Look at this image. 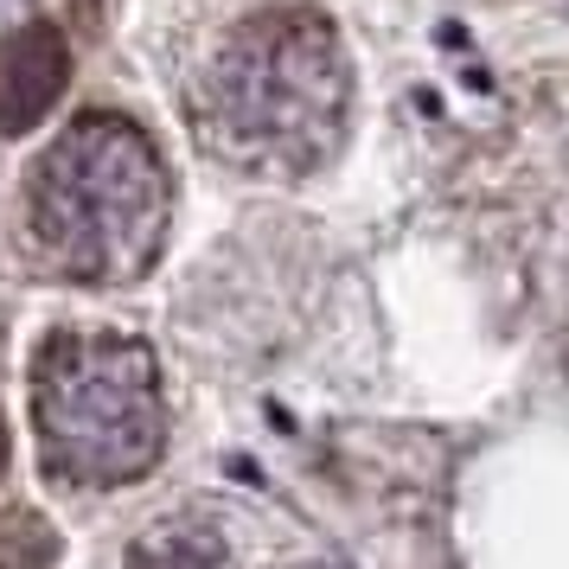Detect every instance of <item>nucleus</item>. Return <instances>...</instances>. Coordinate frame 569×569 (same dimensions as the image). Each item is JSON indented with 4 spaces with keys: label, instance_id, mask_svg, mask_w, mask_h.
I'll return each mask as SVG.
<instances>
[{
    "label": "nucleus",
    "instance_id": "nucleus-1",
    "mask_svg": "<svg viewBox=\"0 0 569 569\" xmlns=\"http://www.w3.org/2000/svg\"><path fill=\"white\" fill-rule=\"evenodd\" d=\"M206 134L250 173H313L339 154L352 64L320 7H269L218 46L206 71Z\"/></svg>",
    "mask_w": 569,
    "mask_h": 569
},
{
    "label": "nucleus",
    "instance_id": "nucleus-2",
    "mask_svg": "<svg viewBox=\"0 0 569 569\" xmlns=\"http://www.w3.org/2000/svg\"><path fill=\"white\" fill-rule=\"evenodd\" d=\"M167 206L173 186L160 148L109 109L78 116L27 173V211L46 262L90 288L148 276L167 237Z\"/></svg>",
    "mask_w": 569,
    "mask_h": 569
},
{
    "label": "nucleus",
    "instance_id": "nucleus-3",
    "mask_svg": "<svg viewBox=\"0 0 569 569\" xmlns=\"http://www.w3.org/2000/svg\"><path fill=\"white\" fill-rule=\"evenodd\" d=\"M32 422L46 473L71 487H129L167 448L160 371L141 339L52 333L32 365Z\"/></svg>",
    "mask_w": 569,
    "mask_h": 569
},
{
    "label": "nucleus",
    "instance_id": "nucleus-4",
    "mask_svg": "<svg viewBox=\"0 0 569 569\" xmlns=\"http://www.w3.org/2000/svg\"><path fill=\"white\" fill-rule=\"evenodd\" d=\"M71 83V46L64 32L32 20L0 46V134H32Z\"/></svg>",
    "mask_w": 569,
    "mask_h": 569
},
{
    "label": "nucleus",
    "instance_id": "nucleus-5",
    "mask_svg": "<svg viewBox=\"0 0 569 569\" xmlns=\"http://www.w3.org/2000/svg\"><path fill=\"white\" fill-rule=\"evenodd\" d=\"M224 550L206 525H160L129 550V569H218Z\"/></svg>",
    "mask_w": 569,
    "mask_h": 569
},
{
    "label": "nucleus",
    "instance_id": "nucleus-6",
    "mask_svg": "<svg viewBox=\"0 0 569 569\" xmlns=\"http://www.w3.org/2000/svg\"><path fill=\"white\" fill-rule=\"evenodd\" d=\"M58 531L52 518H39L32 506H7L0 512V569H52L58 563Z\"/></svg>",
    "mask_w": 569,
    "mask_h": 569
},
{
    "label": "nucleus",
    "instance_id": "nucleus-7",
    "mask_svg": "<svg viewBox=\"0 0 569 569\" xmlns=\"http://www.w3.org/2000/svg\"><path fill=\"white\" fill-rule=\"evenodd\" d=\"M0 473H7V422H0Z\"/></svg>",
    "mask_w": 569,
    "mask_h": 569
}]
</instances>
